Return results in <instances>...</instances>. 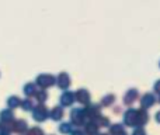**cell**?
<instances>
[{"label":"cell","instance_id":"obj_19","mask_svg":"<svg viewBox=\"0 0 160 135\" xmlns=\"http://www.w3.org/2000/svg\"><path fill=\"white\" fill-rule=\"evenodd\" d=\"M115 103V96L114 94H107L101 99V106L102 107H111Z\"/></svg>","mask_w":160,"mask_h":135},{"label":"cell","instance_id":"obj_2","mask_svg":"<svg viewBox=\"0 0 160 135\" xmlns=\"http://www.w3.org/2000/svg\"><path fill=\"white\" fill-rule=\"evenodd\" d=\"M70 124L75 127H82L86 124V114H84V108H73L70 111Z\"/></svg>","mask_w":160,"mask_h":135},{"label":"cell","instance_id":"obj_8","mask_svg":"<svg viewBox=\"0 0 160 135\" xmlns=\"http://www.w3.org/2000/svg\"><path fill=\"white\" fill-rule=\"evenodd\" d=\"M75 101V93L70 90H65L61 94V99H59V103H61L62 107H70V106H73Z\"/></svg>","mask_w":160,"mask_h":135},{"label":"cell","instance_id":"obj_31","mask_svg":"<svg viewBox=\"0 0 160 135\" xmlns=\"http://www.w3.org/2000/svg\"><path fill=\"white\" fill-rule=\"evenodd\" d=\"M159 103H160V96H159Z\"/></svg>","mask_w":160,"mask_h":135},{"label":"cell","instance_id":"obj_27","mask_svg":"<svg viewBox=\"0 0 160 135\" xmlns=\"http://www.w3.org/2000/svg\"><path fill=\"white\" fill-rule=\"evenodd\" d=\"M153 90H155V93H158L160 96V79L155 83V85H153Z\"/></svg>","mask_w":160,"mask_h":135},{"label":"cell","instance_id":"obj_15","mask_svg":"<svg viewBox=\"0 0 160 135\" xmlns=\"http://www.w3.org/2000/svg\"><path fill=\"white\" fill-rule=\"evenodd\" d=\"M14 120V113L13 110H3L0 111V122H3V124H10L11 121Z\"/></svg>","mask_w":160,"mask_h":135},{"label":"cell","instance_id":"obj_6","mask_svg":"<svg viewBox=\"0 0 160 135\" xmlns=\"http://www.w3.org/2000/svg\"><path fill=\"white\" fill-rule=\"evenodd\" d=\"M56 77V83L55 85H58V87L61 89V90H68L70 86V76L66 73V72H61V73L58 75Z\"/></svg>","mask_w":160,"mask_h":135},{"label":"cell","instance_id":"obj_20","mask_svg":"<svg viewBox=\"0 0 160 135\" xmlns=\"http://www.w3.org/2000/svg\"><path fill=\"white\" fill-rule=\"evenodd\" d=\"M20 103H21V100H20L18 96H10L7 100V104H8V107H10V110H14V108L20 107Z\"/></svg>","mask_w":160,"mask_h":135},{"label":"cell","instance_id":"obj_21","mask_svg":"<svg viewBox=\"0 0 160 135\" xmlns=\"http://www.w3.org/2000/svg\"><path fill=\"white\" fill-rule=\"evenodd\" d=\"M20 107L22 108L24 111H32V108H34V103H32V100L31 99H25V100H22L21 103H20Z\"/></svg>","mask_w":160,"mask_h":135},{"label":"cell","instance_id":"obj_22","mask_svg":"<svg viewBox=\"0 0 160 135\" xmlns=\"http://www.w3.org/2000/svg\"><path fill=\"white\" fill-rule=\"evenodd\" d=\"M96 122L100 125V127H110L111 125V121L108 117H104V116H100L96 118Z\"/></svg>","mask_w":160,"mask_h":135},{"label":"cell","instance_id":"obj_11","mask_svg":"<svg viewBox=\"0 0 160 135\" xmlns=\"http://www.w3.org/2000/svg\"><path fill=\"white\" fill-rule=\"evenodd\" d=\"M138 97H139L138 90H136V89H129L124 96V104L125 106H132L133 103L138 100Z\"/></svg>","mask_w":160,"mask_h":135},{"label":"cell","instance_id":"obj_14","mask_svg":"<svg viewBox=\"0 0 160 135\" xmlns=\"http://www.w3.org/2000/svg\"><path fill=\"white\" fill-rule=\"evenodd\" d=\"M65 116V111H63V107L62 106H56V107H53L52 110L49 111V116L51 120H53V121H61L62 118H63Z\"/></svg>","mask_w":160,"mask_h":135},{"label":"cell","instance_id":"obj_4","mask_svg":"<svg viewBox=\"0 0 160 135\" xmlns=\"http://www.w3.org/2000/svg\"><path fill=\"white\" fill-rule=\"evenodd\" d=\"M124 127H132V128L138 127V122H136V108H128L124 113Z\"/></svg>","mask_w":160,"mask_h":135},{"label":"cell","instance_id":"obj_12","mask_svg":"<svg viewBox=\"0 0 160 135\" xmlns=\"http://www.w3.org/2000/svg\"><path fill=\"white\" fill-rule=\"evenodd\" d=\"M148 121H149V114H148V111L143 110V108H138V110H136V122H138V127L146 125Z\"/></svg>","mask_w":160,"mask_h":135},{"label":"cell","instance_id":"obj_24","mask_svg":"<svg viewBox=\"0 0 160 135\" xmlns=\"http://www.w3.org/2000/svg\"><path fill=\"white\" fill-rule=\"evenodd\" d=\"M27 135H45L44 131H42V128L39 127H32L30 128V130H27V132H25Z\"/></svg>","mask_w":160,"mask_h":135},{"label":"cell","instance_id":"obj_30","mask_svg":"<svg viewBox=\"0 0 160 135\" xmlns=\"http://www.w3.org/2000/svg\"><path fill=\"white\" fill-rule=\"evenodd\" d=\"M97 135H108V134H104V132H101V134H97Z\"/></svg>","mask_w":160,"mask_h":135},{"label":"cell","instance_id":"obj_17","mask_svg":"<svg viewBox=\"0 0 160 135\" xmlns=\"http://www.w3.org/2000/svg\"><path fill=\"white\" fill-rule=\"evenodd\" d=\"M37 85L35 83H27V85L24 86V94L30 99V97H34L35 96V93H37Z\"/></svg>","mask_w":160,"mask_h":135},{"label":"cell","instance_id":"obj_29","mask_svg":"<svg viewBox=\"0 0 160 135\" xmlns=\"http://www.w3.org/2000/svg\"><path fill=\"white\" fill-rule=\"evenodd\" d=\"M156 121L160 124V111H158V114H156Z\"/></svg>","mask_w":160,"mask_h":135},{"label":"cell","instance_id":"obj_1","mask_svg":"<svg viewBox=\"0 0 160 135\" xmlns=\"http://www.w3.org/2000/svg\"><path fill=\"white\" fill-rule=\"evenodd\" d=\"M56 83V77L51 73H41L37 76V82L35 85L38 86L39 89H48V87H52L53 85Z\"/></svg>","mask_w":160,"mask_h":135},{"label":"cell","instance_id":"obj_7","mask_svg":"<svg viewBox=\"0 0 160 135\" xmlns=\"http://www.w3.org/2000/svg\"><path fill=\"white\" fill-rule=\"evenodd\" d=\"M75 100L78 103H80V104L87 106V104H90V101H91V96H90V93H88V90H86V89H79L75 93Z\"/></svg>","mask_w":160,"mask_h":135},{"label":"cell","instance_id":"obj_5","mask_svg":"<svg viewBox=\"0 0 160 135\" xmlns=\"http://www.w3.org/2000/svg\"><path fill=\"white\" fill-rule=\"evenodd\" d=\"M84 114H86V118H90V120H96L97 117L101 116V106L100 104H87L84 108Z\"/></svg>","mask_w":160,"mask_h":135},{"label":"cell","instance_id":"obj_18","mask_svg":"<svg viewBox=\"0 0 160 135\" xmlns=\"http://www.w3.org/2000/svg\"><path fill=\"white\" fill-rule=\"evenodd\" d=\"M35 99H37V101H38V104H44V103L48 100V91L44 90V89H41V90H37Z\"/></svg>","mask_w":160,"mask_h":135},{"label":"cell","instance_id":"obj_26","mask_svg":"<svg viewBox=\"0 0 160 135\" xmlns=\"http://www.w3.org/2000/svg\"><path fill=\"white\" fill-rule=\"evenodd\" d=\"M132 135H146V131L143 130V127H136L135 130H133Z\"/></svg>","mask_w":160,"mask_h":135},{"label":"cell","instance_id":"obj_28","mask_svg":"<svg viewBox=\"0 0 160 135\" xmlns=\"http://www.w3.org/2000/svg\"><path fill=\"white\" fill-rule=\"evenodd\" d=\"M70 135H86V134H84V131H82V130H73L72 132H70Z\"/></svg>","mask_w":160,"mask_h":135},{"label":"cell","instance_id":"obj_3","mask_svg":"<svg viewBox=\"0 0 160 135\" xmlns=\"http://www.w3.org/2000/svg\"><path fill=\"white\" fill-rule=\"evenodd\" d=\"M49 116V110L47 108L45 104H38L32 108V118L37 122H44Z\"/></svg>","mask_w":160,"mask_h":135},{"label":"cell","instance_id":"obj_13","mask_svg":"<svg viewBox=\"0 0 160 135\" xmlns=\"http://www.w3.org/2000/svg\"><path fill=\"white\" fill-rule=\"evenodd\" d=\"M100 130V125L96 122V120H90L84 124V134L86 135H97Z\"/></svg>","mask_w":160,"mask_h":135},{"label":"cell","instance_id":"obj_16","mask_svg":"<svg viewBox=\"0 0 160 135\" xmlns=\"http://www.w3.org/2000/svg\"><path fill=\"white\" fill-rule=\"evenodd\" d=\"M108 135H128V132L122 124H114V125H110Z\"/></svg>","mask_w":160,"mask_h":135},{"label":"cell","instance_id":"obj_10","mask_svg":"<svg viewBox=\"0 0 160 135\" xmlns=\"http://www.w3.org/2000/svg\"><path fill=\"white\" fill-rule=\"evenodd\" d=\"M10 130H11V132L25 134L28 130L27 121H25V120H16L14 122H10Z\"/></svg>","mask_w":160,"mask_h":135},{"label":"cell","instance_id":"obj_23","mask_svg":"<svg viewBox=\"0 0 160 135\" xmlns=\"http://www.w3.org/2000/svg\"><path fill=\"white\" fill-rule=\"evenodd\" d=\"M59 131H61L62 134H70L73 131V125L70 124V122H62V124L59 125Z\"/></svg>","mask_w":160,"mask_h":135},{"label":"cell","instance_id":"obj_25","mask_svg":"<svg viewBox=\"0 0 160 135\" xmlns=\"http://www.w3.org/2000/svg\"><path fill=\"white\" fill-rule=\"evenodd\" d=\"M10 124H3L0 122V135H10Z\"/></svg>","mask_w":160,"mask_h":135},{"label":"cell","instance_id":"obj_32","mask_svg":"<svg viewBox=\"0 0 160 135\" xmlns=\"http://www.w3.org/2000/svg\"><path fill=\"white\" fill-rule=\"evenodd\" d=\"M159 66H160V62H159Z\"/></svg>","mask_w":160,"mask_h":135},{"label":"cell","instance_id":"obj_9","mask_svg":"<svg viewBox=\"0 0 160 135\" xmlns=\"http://www.w3.org/2000/svg\"><path fill=\"white\" fill-rule=\"evenodd\" d=\"M156 97H155V94H152V93H145L143 96L141 97V108H143V110H148V108H150V107H153V106L156 104Z\"/></svg>","mask_w":160,"mask_h":135}]
</instances>
